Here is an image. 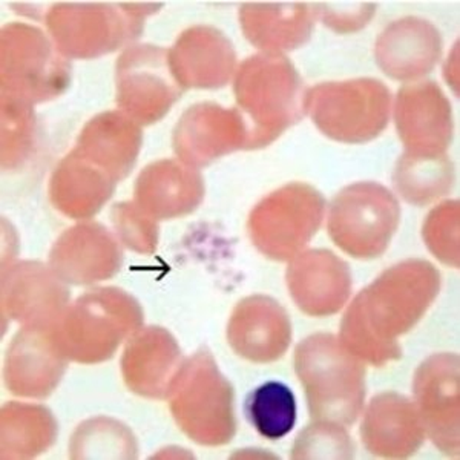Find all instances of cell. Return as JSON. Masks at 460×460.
I'll return each mask as SVG.
<instances>
[{
    "label": "cell",
    "mask_w": 460,
    "mask_h": 460,
    "mask_svg": "<svg viewBox=\"0 0 460 460\" xmlns=\"http://www.w3.org/2000/svg\"><path fill=\"white\" fill-rule=\"evenodd\" d=\"M440 273L425 260H405L356 295L341 321L340 341L361 361L382 367L402 358L398 338L413 329L438 298Z\"/></svg>",
    "instance_id": "1"
},
{
    "label": "cell",
    "mask_w": 460,
    "mask_h": 460,
    "mask_svg": "<svg viewBox=\"0 0 460 460\" xmlns=\"http://www.w3.org/2000/svg\"><path fill=\"white\" fill-rule=\"evenodd\" d=\"M234 93L249 128V149L269 146L305 115L307 89L284 54L247 58L236 69Z\"/></svg>",
    "instance_id": "2"
},
{
    "label": "cell",
    "mask_w": 460,
    "mask_h": 460,
    "mask_svg": "<svg viewBox=\"0 0 460 460\" xmlns=\"http://www.w3.org/2000/svg\"><path fill=\"white\" fill-rule=\"evenodd\" d=\"M295 370L318 422L353 425L366 402V366L335 335L318 333L295 350Z\"/></svg>",
    "instance_id": "3"
},
{
    "label": "cell",
    "mask_w": 460,
    "mask_h": 460,
    "mask_svg": "<svg viewBox=\"0 0 460 460\" xmlns=\"http://www.w3.org/2000/svg\"><path fill=\"white\" fill-rule=\"evenodd\" d=\"M162 4L143 2H58L45 16L54 45L66 58H97L131 47L145 21Z\"/></svg>",
    "instance_id": "4"
},
{
    "label": "cell",
    "mask_w": 460,
    "mask_h": 460,
    "mask_svg": "<svg viewBox=\"0 0 460 460\" xmlns=\"http://www.w3.org/2000/svg\"><path fill=\"white\" fill-rule=\"evenodd\" d=\"M143 325V309L134 296L117 288H95L65 310L54 325L63 355L79 362H102Z\"/></svg>",
    "instance_id": "5"
},
{
    "label": "cell",
    "mask_w": 460,
    "mask_h": 460,
    "mask_svg": "<svg viewBox=\"0 0 460 460\" xmlns=\"http://www.w3.org/2000/svg\"><path fill=\"white\" fill-rule=\"evenodd\" d=\"M168 398L180 429L195 442L217 447L235 436L234 388L208 349H201L181 364Z\"/></svg>",
    "instance_id": "6"
},
{
    "label": "cell",
    "mask_w": 460,
    "mask_h": 460,
    "mask_svg": "<svg viewBox=\"0 0 460 460\" xmlns=\"http://www.w3.org/2000/svg\"><path fill=\"white\" fill-rule=\"evenodd\" d=\"M392 102V93L381 80L325 82L307 89L305 114L332 140L362 145L385 131Z\"/></svg>",
    "instance_id": "7"
},
{
    "label": "cell",
    "mask_w": 460,
    "mask_h": 460,
    "mask_svg": "<svg viewBox=\"0 0 460 460\" xmlns=\"http://www.w3.org/2000/svg\"><path fill=\"white\" fill-rule=\"evenodd\" d=\"M71 65L37 27L14 22L0 34L2 94L30 105L62 95L71 84Z\"/></svg>",
    "instance_id": "8"
},
{
    "label": "cell",
    "mask_w": 460,
    "mask_h": 460,
    "mask_svg": "<svg viewBox=\"0 0 460 460\" xmlns=\"http://www.w3.org/2000/svg\"><path fill=\"white\" fill-rule=\"evenodd\" d=\"M401 221V206L392 190L375 181L350 184L329 208L330 238L358 260L384 255Z\"/></svg>",
    "instance_id": "9"
},
{
    "label": "cell",
    "mask_w": 460,
    "mask_h": 460,
    "mask_svg": "<svg viewBox=\"0 0 460 460\" xmlns=\"http://www.w3.org/2000/svg\"><path fill=\"white\" fill-rule=\"evenodd\" d=\"M325 199L309 184L290 183L261 199L247 230L253 246L275 261H290L323 225Z\"/></svg>",
    "instance_id": "10"
},
{
    "label": "cell",
    "mask_w": 460,
    "mask_h": 460,
    "mask_svg": "<svg viewBox=\"0 0 460 460\" xmlns=\"http://www.w3.org/2000/svg\"><path fill=\"white\" fill-rule=\"evenodd\" d=\"M117 105L137 125L162 120L184 89L173 75L169 49L143 43L131 45L115 63Z\"/></svg>",
    "instance_id": "11"
},
{
    "label": "cell",
    "mask_w": 460,
    "mask_h": 460,
    "mask_svg": "<svg viewBox=\"0 0 460 460\" xmlns=\"http://www.w3.org/2000/svg\"><path fill=\"white\" fill-rule=\"evenodd\" d=\"M414 399L425 433L445 456L457 459L459 436V356L436 353L414 375Z\"/></svg>",
    "instance_id": "12"
},
{
    "label": "cell",
    "mask_w": 460,
    "mask_h": 460,
    "mask_svg": "<svg viewBox=\"0 0 460 460\" xmlns=\"http://www.w3.org/2000/svg\"><path fill=\"white\" fill-rule=\"evenodd\" d=\"M173 151L192 168H203L230 152L249 149V128L238 108L217 103L190 106L173 129Z\"/></svg>",
    "instance_id": "13"
},
{
    "label": "cell",
    "mask_w": 460,
    "mask_h": 460,
    "mask_svg": "<svg viewBox=\"0 0 460 460\" xmlns=\"http://www.w3.org/2000/svg\"><path fill=\"white\" fill-rule=\"evenodd\" d=\"M394 123L405 152L442 155L453 140V111L439 84L433 80L405 84L394 103Z\"/></svg>",
    "instance_id": "14"
},
{
    "label": "cell",
    "mask_w": 460,
    "mask_h": 460,
    "mask_svg": "<svg viewBox=\"0 0 460 460\" xmlns=\"http://www.w3.org/2000/svg\"><path fill=\"white\" fill-rule=\"evenodd\" d=\"M68 299L62 279L42 262H19L4 273V314L25 327L51 329L65 314Z\"/></svg>",
    "instance_id": "15"
},
{
    "label": "cell",
    "mask_w": 460,
    "mask_h": 460,
    "mask_svg": "<svg viewBox=\"0 0 460 460\" xmlns=\"http://www.w3.org/2000/svg\"><path fill=\"white\" fill-rule=\"evenodd\" d=\"M286 279L299 310L318 318L338 314L353 286L349 264L325 249L303 252L290 260Z\"/></svg>",
    "instance_id": "16"
},
{
    "label": "cell",
    "mask_w": 460,
    "mask_h": 460,
    "mask_svg": "<svg viewBox=\"0 0 460 460\" xmlns=\"http://www.w3.org/2000/svg\"><path fill=\"white\" fill-rule=\"evenodd\" d=\"M292 323L286 310L264 295L236 304L227 324V341L236 355L257 364L278 361L292 342Z\"/></svg>",
    "instance_id": "17"
},
{
    "label": "cell",
    "mask_w": 460,
    "mask_h": 460,
    "mask_svg": "<svg viewBox=\"0 0 460 460\" xmlns=\"http://www.w3.org/2000/svg\"><path fill=\"white\" fill-rule=\"evenodd\" d=\"M169 62L180 86L186 89H220L236 73L235 48L214 27L188 28L169 49Z\"/></svg>",
    "instance_id": "18"
},
{
    "label": "cell",
    "mask_w": 460,
    "mask_h": 460,
    "mask_svg": "<svg viewBox=\"0 0 460 460\" xmlns=\"http://www.w3.org/2000/svg\"><path fill=\"white\" fill-rule=\"evenodd\" d=\"M120 243L99 223H84L63 234L51 251L49 264L66 283L94 284L121 269Z\"/></svg>",
    "instance_id": "19"
},
{
    "label": "cell",
    "mask_w": 460,
    "mask_h": 460,
    "mask_svg": "<svg viewBox=\"0 0 460 460\" xmlns=\"http://www.w3.org/2000/svg\"><path fill=\"white\" fill-rule=\"evenodd\" d=\"M444 40L433 23L403 17L390 23L375 45L377 66L390 79L413 82L429 75L442 58Z\"/></svg>",
    "instance_id": "20"
},
{
    "label": "cell",
    "mask_w": 460,
    "mask_h": 460,
    "mask_svg": "<svg viewBox=\"0 0 460 460\" xmlns=\"http://www.w3.org/2000/svg\"><path fill=\"white\" fill-rule=\"evenodd\" d=\"M362 444L382 459H407L424 444V422L413 401L394 392L372 399L361 425Z\"/></svg>",
    "instance_id": "21"
},
{
    "label": "cell",
    "mask_w": 460,
    "mask_h": 460,
    "mask_svg": "<svg viewBox=\"0 0 460 460\" xmlns=\"http://www.w3.org/2000/svg\"><path fill=\"white\" fill-rule=\"evenodd\" d=\"M204 199L199 169L180 160L152 163L137 178L134 203L155 221L192 214Z\"/></svg>",
    "instance_id": "22"
},
{
    "label": "cell",
    "mask_w": 460,
    "mask_h": 460,
    "mask_svg": "<svg viewBox=\"0 0 460 460\" xmlns=\"http://www.w3.org/2000/svg\"><path fill=\"white\" fill-rule=\"evenodd\" d=\"M238 17L247 40L269 54L304 47L318 19L314 6L304 2H247L240 6Z\"/></svg>",
    "instance_id": "23"
},
{
    "label": "cell",
    "mask_w": 460,
    "mask_h": 460,
    "mask_svg": "<svg viewBox=\"0 0 460 460\" xmlns=\"http://www.w3.org/2000/svg\"><path fill=\"white\" fill-rule=\"evenodd\" d=\"M177 341L163 327L140 329L129 340L121 368L128 387L145 398H168L181 367Z\"/></svg>",
    "instance_id": "24"
},
{
    "label": "cell",
    "mask_w": 460,
    "mask_h": 460,
    "mask_svg": "<svg viewBox=\"0 0 460 460\" xmlns=\"http://www.w3.org/2000/svg\"><path fill=\"white\" fill-rule=\"evenodd\" d=\"M142 142V129L131 117L121 111H110L88 121L74 151L119 183L134 168Z\"/></svg>",
    "instance_id": "25"
},
{
    "label": "cell",
    "mask_w": 460,
    "mask_h": 460,
    "mask_svg": "<svg viewBox=\"0 0 460 460\" xmlns=\"http://www.w3.org/2000/svg\"><path fill=\"white\" fill-rule=\"evenodd\" d=\"M114 189V180L103 169L73 151L54 171L49 199L58 212L80 220L97 214Z\"/></svg>",
    "instance_id": "26"
},
{
    "label": "cell",
    "mask_w": 460,
    "mask_h": 460,
    "mask_svg": "<svg viewBox=\"0 0 460 460\" xmlns=\"http://www.w3.org/2000/svg\"><path fill=\"white\" fill-rule=\"evenodd\" d=\"M455 184V168L447 154L418 155L403 152L393 172V186L407 203L427 206L442 199Z\"/></svg>",
    "instance_id": "27"
},
{
    "label": "cell",
    "mask_w": 460,
    "mask_h": 460,
    "mask_svg": "<svg viewBox=\"0 0 460 460\" xmlns=\"http://www.w3.org/2000/svg\"><path fill=\"white\" fill-rule=\"evenodd\" d=\"M244 413L264 439H283L296 422L295 394L283 382H266L247 396Z\"/></svg>",
    "instance_id": "28"
},
{
    "label": "cell",
    "mask_w": 460,
    "mask_h": 460,
    "mask_svg": "<svg viewBox=\"0 0 460 460\" xmlns=\"http://www.w3.org/2000/svg\"><path fill=\"white\" fill-rule=\"evenodd\" d=\"M32 105L2 94V164L14 169L30 157L34 142Z\"/></svg>",
    "instance_id": "29"
},
{
    "label": "cell",
    "mask_w": 460,
    "mask_h": 460,
    "mask_svg": "<svg viewBox=\"0 0 460 460\" xmlns=\"http://www.w3.org/2000/svg\"><path fill=\"white\" fill-rule=\"evenodd\" d=\"M459 201H445L429 212L422 236L429 251L447 266L459 267Z\"/></svg>",
    "instance_id": "30"
},
{
    "label": "cell",
    "mask_w": 460,
    "mask_h": 460,
    "mask_svg": "<svg viewBox=\"0 0 460 460\" xmlns=\"http://www.w3.org/2000/svg\"><path fill=\"white\" fill-rule=\"evenodd\" d=\"M344 425L318 422L299 434L293 447V459H350L355 456V444Z\"/></svg>",
    "instance_id": "31"
},
{
    "label": "cell",
    "mask_w": 460,
    "mask_h": 460,
    "mask_svg": "<svg viewBox=\"0 0 460 460\" xmlns=\"http://www.w3.org/2000/svg\"><path fill=\"white\" fill-rule=\"evenodd\" d=\"M112 223L117 235L128 249L143 255H152L157 251V221L145 214L136 203L126 201L115 204Z\"/></svg>",
    "instance_id": "32"
},
{
    "label": "cell",
    "mask_w": 460,
    "mask_h": 460,
    "mask_svg": "<svg viewBox=\"0 0 460 460\" xmlns=\"http://www.w3.org/2000/svg\"><path fill=\"white\" fill-rule=\"evenodd\" d=\"M314 13L325 27L336 32H355L368 25L376 13L375 4H314Z\"/></svg>",
    "instance_id": "33"
}]
</instances>
